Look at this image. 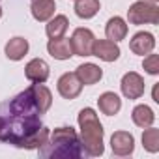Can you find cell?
<instances>
[{
  "mask_svg": "<svg viewBox=\"0 0 159 159\" xmlns=\"http://www.w3.org/2000/svg\"><path fill=\"white\" fill-rule=\"evenodd\" d=\"M51 131L43 127L39 114H13L0 112V140L10 142L17 148L36 150L41 148Z\"/></svg>",
  "mask_w": 159,
  "mask_h": 159,
  "instance_id": "6da1fadb",
  "label": "cell"
},
{
  "mask_svg": "<svg viewBox=\"0 0 159 159\" xmlns=\"http://www.w3.org/2000/svg\"><path fill=\"white\" fill-rule=\"evenodd\" d=\"M38 150L41 157H52V159H79L83 155L81 139L73 127L54 129L49 135L47 142Z\"/></svg>",
  "mask_w": 159,
  "mask_h": 159,
  "instance_id": "7a4b0ae2",
  "label": "cell"
},
{
  "mask_svg": "<svg viewBox=\"0 0 159 159\" xmlns=\"http://www.w3.org/2000/svg\"><path fill=\"white\" fill-rule=\"evenodd\" d=\"M79 127H81V146H83V153L90 155V157H98L103 153L105 146H103V125L96 114L94 109L86 107L79 112Z\"/></svg>",
  "mask_w": 159,
  "mask_h": 159,
  "instance_id": "3957f363",
  "label": "cell"
},
{
  "mask_svg": "<svg viewBox=\"0 0 159 159\" xmlns=\"http://www.w3.org/2000/svg\"><path fill=\"white\" fill-rule=\"evenodd\" d=\"M127 21L131 25H157L159 23V8L155 2L139 0L127 10Z\"/></svg>",
  "mask_w": 159,
  "mask_h": 159,
  "instance_id": "277c9868",
  "label": "cell"
},
{
  "mask_svg": "<svg viewBox=\"0 0 159 159\" xmlns=\"http://www.w3.org/2000/svg\"><path fill=\"white\" fill-rule=\"evenodd\" d=\"M94 32L88 28H77L71 36V49L77 56H92V45H94Z\"/></svg>",
  "mask_w": 159,
  "mask_h": 159,
  "instance_id": "5b68a950",
  "label": "cell"
},
{
  "mask_svg": "<svg viewBox=\"0 0 159 159\" xmlns=\"http://www.w3.org/2000/svg\"><path fill=\"white\" fill-rule=\"evenodd\" d=\"M120 88H122V94L127 99H139V98L144 96V79L139 73L129 71V73H125L122 77Z\"/></svg>",
  "mask_w": 159,
  "mask_h": 159,
  "instance_id": "8992f818",
  "label": "cell"
},
{
  "mask_svg": "<svg viewBox=\"0 0 159 159\" xmlns=\"http://www.w3.org/2000/svg\"><path fill=\"white\" fill-rule=\"evenodd\" d=\"M81 92H83V83L79 81L75 73H64L58 79V94L64 99H75Z\"/></svg>",
  "mask_w": 159,
  "mask_h": 159,
  "instance_id": "52a82bcc",
  "label": "cell"
},
{
  "mask_svg": "<svg viewBox=\"0 0 159 159\" xmlns=\"http://www.w3.org/2000/svg\"><path fill=\"white\" fill-rule=\"evenodd\" d=\"M92 56H98L103 62H114L120 58V47L116 41L111 39H94Z\"/></svg>",
  "mask_w": 159,
  "mask_h": 159,
  "instance_id": "ba28073f",
  "label": "cell"
},
{
  "mask_svg": "<svg viewBox=\"0 0 159 159\" xmlns=\"http://www.w3.org/2000/svg\"><path fill=\"white\" fill-rule=\"evenodd\" d=\"M111 148L116 155H129L135 150V139L127 131H116L111 137Z\"/></svg>",
  "mask_w": 159,
  "mask_h": 159,
  "instance_id": "9c48e42d",
  "label": "cell"
},
{
  "mask_svg": "<svg viewBox=\"0 0 159 159\" xmlns=\"http://www.w3.org/2000/svg\"><path fill=\"white\" fill-rule=\"evenodd\" d=\"M49 64L41 58H34L26 64L25 67V75L30 83H45L49 79Z\"/></svg>",
  "mask_w": 159,
  "mask_h": 159,
  "instance_id": "30bf717a",
  "label": "cell"
},
{
  "mask_svg": "<svg viewBox=\"0 0 159 159\" xmlns=\"http://www.w3.org/2000/svg\"><path fill=\"white\" fill-rule=\"evenodd\" d=\"M153 47H155V38L150 32H137L129 41V49L135 54H140V56L150 54L153 51Z\"/></svg>",
  "mask_w": 159,
  "mask_h": 159,
  "instance_id": "8fae6325",
  "label": "cell"
},
{
  "mask_svg": "<svg viewBox=\"0 0 159 159\" xmlns=\"http://www.w3.org/2000/svg\"><path fill=\"white\" fill-rule=\"evenodd\" d=\"M47 51L52 58L56 60H69L73 56V49H71V41L67 38H51L47 43Z\"/></svg>",
  "mask_w": 159,
  "mask_h": 159,
  "instance_id": "7c38bea8",
  "label": "cell"
},
{
  "mask_svg": "<svg viewBox=\"0 0 159 159\" xmlns=\"http://www.w3.org/2000/svg\"><path fill=\"white\" fill-rule=\"evenodd\" d=\"M75 75L79 77V81H81L84 86H92L96 83L101 81V77H103V69L96 64H81L77 69H75Z\"/></svg>",
  "mask_w": 159,
  "mask_h": 159,
  "instance_id": "4fadbf2b",
  "label": "cell"
},
{
  "mask_svg": "<svg viewBox=\"0 0 159 159\" xmlns=\"http://www.w3.org/2000/svg\"><path fill=\"white\" fill-rule=\"evenodd\" d=\"M54 10H56V2H54V0H30L32 17L36 21H39V23L49 21L54 15Z\"/></svg>",
  "mask_w": 159,
  "mask_h": 159,
  "instance_id": "5bb4252c",
  "label": "cell"
},
{
  "mask_svg": "<svg viewBox=\"0 0 159 159\" xmlns=\"http://www.w3.org/2000/svg\"><path fill=\"white\" fill-rule=\"evenodd\" d=\"M105 34H107V39H111V41H122V39H125V36H127V25H125V21L122 19V17H111L109 21H107V26H105Z\"/></svg>",
  "mask_w": 159,
  "mask_h": 159,
  "instance_id": "9a60e30c",
  "label": "cell"
},
{
  "mask_svg": "<svg viewBox=\"0 0 159 159\" xmlns=\"http://www.w3.org/2000/svg\"><path fill=\"white\" fill-rule=\"evenodd\" d=\"M28 41L25 39V38H21V36H17V38H11L8 43H6V47H4V52H6V56L10 58V60H23L25 58V54L28 52Z\"/></svg>",
  "mask_w": 159,
  "mask_h": 159,
  "instance_id": "2e32d148",
  "label": "cell"
},
{
  "mask_svg": "<svg viewBox=\"0 0 159 159\" xmlns=\"http://www.w3.org/2000/svg\"><path fill=\"white\" fill-rule=\"evenodd\" d=\"M98 105H99V111H101L103 114L114 116V114H118L120 109H122V99H120L114 92H105V94L99 96Z\"/></svg>",
  "mask_w": 159,
  "mask_h": 159,
  "instance_id": "e0dca14e",
  "label": "cell"
},
{
  "mask_svg": "<svg viewBox=\"0 0 159 159\" xmlns=\"http://www.w3.org/2000/svg\"><path fill=\"white\" fill-rule=\"evenodd\" d=\"M131 118H133V124H135L137 127L146 129V127H150V125L153 124L155 114H153V111H152L148 105H137V107L133 109V112H131Z\"/></svg>",
  "mask_w": 159,
  "mask_h": 159,
  "instance_id": "ac0fdd59",
  "label": "cell"
},
{
  "mask_svg": "<svg viewBox=\"0 0 159 159\" xmlns=\"http://www.w3.org/2000/svg\"><path fill=\"white\" fill-rule=\"evenodd\" d=\"M67 26H69V21L66 15H52L49 19V25L45 26V32H47L49 39L51 38H62L66 34Z\"/></svg>",
  "mask_w": 159,
  "mask_h": 159,
  "instance_id": "d6986e66",
  "label": "cell"
},
{
  "mask_svg": "<svg viewBox=\"0 0 159 159\" xmlns=\"http://www.w3.org/2000/svg\"><path fill=\"white\" fill-rule=\"evenodd\" d=\"M99 0H75V13L81 19H92L99 11Z\"/></svg>",
  "mask_w": 159,
  "mask_h": 159,
  "instance_id": "ffe728a7",
  "label": "cell"
},
{
  "mask_svg": "<svg viewBox=\"0 0 159 159\" xmlns=\"http://www.w3.org/2000/svg\"><path fill=\"white\" fill-rule=\"evenodd\" d=\"M142 144H144V148L148 150V152H152V153H155V152H159V129H155V127H146L144 129V133H142Z\"/></svg>",
  "mask_w": 159,
  "mask_h": 159,
  "instance_id": "44dd1931",
  "label": "cell"
},
{
  "mask_svg": "<svg viewBox=\"0 0 159 159\" xmlns=\"http://www.w3.org/2000/svg\"><path fill=\"white\" fill-rule=\"evenodd\" d=\"M142 67L150 73V75H157L159 73V56L157 54H148L146 58H144V62H142Z\"/></svg>",
  "mask_w": 159,
  "mask_h": 159,
  "instance_id": "7402d4cb",
  "label": "cell"
},
{
  "mask_svg": "<svg viewBox=\"0 0 159 159\" xmlns=\"http://www.w3.org/2000/svg\"><path fill=\"white\" fill-rule=\"evenodd\" d=\"M153 101H157V103H159V96H157V84L153 86Z\"/></svg>",
  "mask_w": 159,
  "mask_h": 159,
  "instance_id": "603a6c76",
  "label": "cell"
},
{
  "mask_svg": "<svg viewBox=\"0 0 159 159\" xmlns=\"http://www.w3.org/2000/svg\"><path fill=\"white\" fill-rule=\"evenodd\" d=\"M0 17H2V8H0Z\"/></svg>",
  "mask_w": 159,
  "mask_h": 159,
  "instance_id": "cb8c5ba5",
  "label": "cell"
},
{
  "mask_svg": "<svg viewBox=\"0 0 159 159\" xmlns=\"http://www.w3.org/2000/svg\"><path fill=\"white\" fill-rule=\"evenodd\" d=\"M152 2H157V0H152Z\"/></svg>",
  "mask_w": 159,
  "mask_h": 159,
  "instance_id": "d4e9b609",
  "label": "cell"
}]
</instances>
